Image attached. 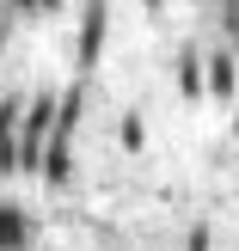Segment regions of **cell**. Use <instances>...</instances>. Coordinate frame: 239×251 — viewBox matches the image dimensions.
I'll return each instance as SVG.
<instances>
[{
  "label": "cell",
  "mask_w": 239,
  "mask_h": 251,
  "mask_svg": "<svg viewBox=\"0 0 239 251\" xmlns=\"http://www.w3.org/2000/svg\"><path fill=\"white\" fill-rule=\"evenodd\" d=\"M98 49H105V0H86V19H80V61L92 68Z\"/></svg>",
  "instance_id": "6da1fadb"
},
{
  "label": "cell",
  "mask_w": 239,
  "mask_h": 251,
  "mask_svg": "<svg viewBox=\"0 0 239 251\" xmlns=\"http://www.w3.org/2000/svg\"><path fill=\"white\" fill-rule=\"evenodd\" d=\"M25 239H31V221H25V208L0 202V251H25Z\"/></svg>",
  "instance_id": "7a4b0ae2"
},
{
  "label": "cell",
  "mask_w": 239,
  "mask_h": 251,
  "mask_svg": "<svg viewBox=\"0 0 239 251\" xmlns=\"http://www.w3.org/2000/svg\"><path fill=\"white\" fill-rule=\"evenodd\" d=\"M233 86H239L233 55H221V49H215V55H209V86H203V92H215V98H227V104H233Z\"/></svg>",
  "instance_id": "3957f363"
},
{
  "label": "cell",
  "mask_w": 239,
  "mask_h": 251,
  "mask_svg": "<svg viewBox=\"0 0 239 251\" xmlns=\"http://www.w3.org/2000/svg\"><path fill=\"white\" fill-rule=\"evenodd\" d=\"M37 166H43V178H49V184H68V172H74L68 141H43V159H37Z\"/></svg>",
  "instance_id": "277c9868"
},
{
  "label": "cell",
  "mask_w": 239,
  "mask_h": 251,
  "mask_svg": "<svg viewBox=\"0 0 239 251\" xmlns=\"http://www.w3.org/2000/svg\"><path fill=\"white\" fill-rule=\"evenodd\" d=\"M19 98H6V104H0V172H12V129H19Z\"/></svg>",
  "instance_id": "5b68a950"
},
{
  "label": "cell",
  "mask_w": 239,
  "mask_h": 251,
  "mask_svg": "<svg viewBox=\"0 0 239 251\" xmlns=\"http://www.w3.org/2000/svg\"><path fill=\"white\" fill-rule=\"evenodd\" d=\"M178 92L184 98H203V68H196V49L178 55Z\"/></svg>",
  "instance_id": "8992f818"
},
{
  "label": "cell",
  "mask_w": 239,
  "mask_h": 251,
  "mask_svg": "<svg viewBox=\"0 0 239 251\" xmlns=\"http://www.w3.org/2000/svg\"><path fill=\"white\" fill-rule=\"evenodd\" d=\"M141 135H147V129H141V117H135V110H129V117L117 123V141H123V147H129V153H135V147H141Z\"/></svg>",
  "instance_id": "52a82bcc"
},
{
  "label": "cell",
  "mask_w": 239,
  "mask_h": 251,
  "mask_svg": "<svg viewBox=\"0 0 239 251\" xmlns=\"http://www.w3.org/2000/svg\"><path fill=\"white\" fill-rule=\"evenodd\" d=\"M12 6H19V12H55L61 0H12Z\"/></svg>",
  "instance_id": "ba28073f"
},
{
  "label": "cell",
  "mask_w": 239,
  "mask_h": 251,
  "mask_svg": "<svg viewBox=\"0 0 239 251\" xmlns=\"http://www.w3.org/2000/svg\"><path fill=\"white\" fill-rule=\"evenodd\" d=\"M233 135H239V110H233Z\"/></svg>",
  "instance_id": "9c48e42d"
}]
</instances>
